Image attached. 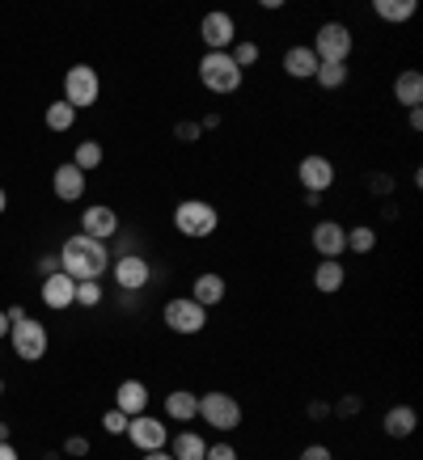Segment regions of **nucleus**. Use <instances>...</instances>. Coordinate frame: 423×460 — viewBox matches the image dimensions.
<instances>
[{
    "label": "nucleus",
    "mask_w": 423,
    "mask_h": 460,
    "mask_svg": "<svg viewBox=\"0 0 423 460\" xmlns=\"http://www.w3.org/2000/svg\"><path fill=\"white\" fill-rule=\"evenodd\" d=\"M59 270H64L68 279H76V283L102 279V275L111 270V250H106V241H94V237H85V233H72V237L59 245Z\"/></svg>",
    "instance_id": "nucleus-1"
},
{
    "label": "nucleus",
    "mask_w": 423,
    "mask_h": 460,
    "mask_svg": "<svg viewBox=\"0 0 423 460\" xmlns=\"http://www.w3.org/2000/svg\"><path fill=\"white\" fill-rule=\"evenodd\" d=\"M199 84L212 89L216 98H229V93H238L241 81H246V72L233 64L229 51H208V56H199Z\"/></svg>",
    "instance_id": "nucleus-2"
},
{
    "label": "nucleus",
    "mask_w": 423,
    "mask_h": 460,
    "mask_svg": "<svg viewBox=\"0 0 423 460\" xmlns=\"http://www.w3.org/2000/svg\"><path fill=\"white\" fill-rule=\"evenodd\" d=\"M241 402L233 397V393L225 389H208V393H199V422L203 427H212V431H220V435H233L241 427Z\"/></svg>",
    "instance_id": "nucleus-3"
},
{
    "label": "nucleus",
    "mask_w": 423,
    "mask_h": 460,
    "mask_svg": "<svg viewBox=\"0 0 423 460\" xmlns=\"http://www.w3.org/2000/svg\"><path fill=\"white\" fill-rule=\"evenodd\" d=\"M174 228H178V237L186 241H208L216 228H220V211L212 208L208 199H183L178 208H174Z\"/></svg>",
    "instance_id": "nucleus-4"
},
{
    "label": "nucleus",
    "mask_w": 423,
    "mask_h": 460,
    "mask_svg": "<svg viewBox=\"0 0 423 460\" xmlns=\"http://www.w3.org/2000/svg\"><path fill=\"white\" fill-rule=\"evenodd\" d=\"M161 321H166V330H174V334L195 338L208 330V308H199L191 296H174V300H166V308H161Z\"/></svg>",
    "instance_id": "nucleus-5"
},
{
    "label": "nucleus",
    "mask_w": 423,
    "mask_h": 460,
    "mask_svg": "<svg viewBox=\"0 0 423 460\" xmlns=\"http://www.w3.org/2000/svg\"><path fill=\"white\" fill-rule=\"evenodd\" d=\"M352 30L343 26V22H322L318 26V34H313L310 51L318 56V64H347V56H352Z\"/></svg>",
    "instance_id": "nucleus-6"
},
{
    "label": "nucleus",
    "mask_w": 423,
    "mask_h": 460,
    "mask_svg": "<svg viewBox=\"0 0 423 460\" xmlns=\"http://www.w3.org/2000/svg\"><path fill=\"white\" fill-rule=\"evenodd\" d=\"M9 347H14L17 359L26 363H39L42 355H47V347H51V338H47V325L34 317H22L9 325Z\"/></svg>",
    "instance_id": "nucleus-7"
},
{
    "label": "nucleus",
    "mask_w": 423,
    "mask_h": 460,
    "mask_svg": "<svg viewBox=\"0 0 423 460\" xmlns=\"http://www.w3.org/2000/svg\"><path fill=\"white\" fill-rule=\"evenodd\" d=\"M102 98V76L89 64H72L64 72V102H68L72 111H85V106H94Z\"/></svg>",
    "instance_id": "nucleus-8"
},
{
    "label": "nucleus",
    "mask_w": 423,
    "mask_h": 460,
    "mask_svg": "<svg viewBox=\"0 0 423 460\" xmlns=\"http://www.w3.org/2000/svg\"><path fill=\"white\" fill-rule=\"evenodd\" d=\"M111 275L119 283V292H144L148 283H153V262L144 258V253H119L111 258Z\"/></svg>",
    "instance_id": "nucleus-9"
},
{
    "label": "nucleus",
    "mask_w": 423,
    "mask_h": 460,
    "mask_svg": "<svg viewBox=\"0 0 423 460\" xmlns=\"http://www.w3.org/2000/svg\"><path fill=\"white\" fill-rule=\"evenodd\" d=\"M335 178H338L335 161L322 156V153H310V156H301V161H296V181H301L310 195H326V190L335 186Z\"/></svg>",
    "instance_id": "nucleus-10"
},
{
    "label": "nucleus",
    "mask_w": 423,
    "mask_h": 460,
    "mask_svg": "<svg viewBox=\"0 0 423 460\" xmlns=\"http://www.w3.org/2000/svg\"><path fill=\"white\" fill-rule=\"evenodd\" d=\"M199 39H203L208 51H229V47L238 42V17L225 13V9L203 13V22H199Z\"/></svg>",
    "instance_id": "nucleus-11"
},
{
    "label": "nucleus",
    "mask_w": 423,
    "mask_h": 460,
    "mask_svg": "<svg viewBox=\"0 0 423 460\" xmlns=\"http://www.w3.org/2000/svg\"><path fill=\"white\" fill-rule=\"evenodd\" d=\"M127 439L140 452H166L169 427H161V419H153V414H136V419H127Z\"/></svg>",
    "instance_id": "nucleus-12"
},
{
    "label": "nucleus",
    "mask_w": 423,
    "mask_h": 460,
    "mask_svg": "<svg viewBox=\"0 0 423 460\" xmlns=\"http://www.w3.org/2000/svg\"><path fill=\"white\" fill-rule=\"evenodd\" d=\"M310 245H313V253H318V258H343V253H347V224L318 220V224H313Z\"/></svg>",
    "instance_id": "nucleus-13"
},
{
    "label": "nucleus",
    "mask_w": 423,
    "mask_h": 460,
    "mask_svg": "<svg viewBox=\"0 0 423 460\" xmlns=\"http://www.w3.org/2000/svg\"><path fill=\"white\" fill-rule=\"evenodd\" d=\"M81 233L94 241H111L119 233V211L106 208V203H94V208L81 211Z\"/></svg>",
    "instance_id": "nucleus-14"
},
{
    "label": "nucleus",
    "mask_w": 423,
    "mask_h": 460,
    "mask_svg": "<svg viewBox=\"0 0 423 460\" xmlns=\"http://www.w3.org/2000/svg\"><path fill=\"white\" fill-rule=\"evenodd\" d=\"M42 305L47 308H56V313H64V308L76 305V279H68L64 270H56V275H47L42 279Z\"/></svg>",
    "instance_id": "nucleus-15"
},
{
    "label": "nucleus",
    "mask_w": 423,
    "mask_h": 460,
    "mask_svg": "<svg viewBox=\"0 0 423 460\" xmlns=\"http://www.w3.org/2000/svg\"><path fill=\"white\" fill-rule=\"evenodd\" d=\"M229 283L225 275H216V270H203V275H195V283H191V300H195L199 308H216L220 300H225Z\"/></svg>",
    "instance_id": "nucleus-16"
},
{
    "label": "nucleus",
    "mask_w": 423,
    "mask_h": 460,
    "mask_svg": "<svg viewBox=\"0 0 423 460\" xmlns=\"http://www.w3.org/2000/svg\"><path fill=\"white\" fill-rule=\"evenodd\" d=\"M114 410L127 414V419L148 414V389H144V380H123V385L114 389Z\"/></svg>",
    "instance_id": "nucleus-17"
},
{
    "label": "nucleus",
    "mask_w": 423,
    "mask_h": 460,
    "mask_svg": "<svg viewBox=\"0 0 423 460\" xmlns=\"http://www.w3.org/2000/svg\"><path fill=\"white\" fill-rule=\"evenodd\" d=\"M280 68H284V76H292V81H313V72H318V56H313L310 47H288L280 56Z\"/></svg>",
    "instance_id": "nucleus-18"
},
{
    "label": "nucleus",
    "mask_w": 423,
    "mask_h": 460,
    "mask_svg": "<svg viewBox=\"0 0 423 460\" xmlns=\"http://www.w3.org/2000/svg\"><path fill=\"white\" fill-rule=\"evenodd\" d=\"M51 190H56L59 203H76V199L85 195V173L76 165H56V173H51Z\"/></svg>",
    "instance_id": "nucleus-19"
},
{
    "label": "nucleus",
    "mask_w": 423,
    "mask_h": 460,
    "mask_svg": "<svg viewBox=\"0 0 423 460\" xmlns=\"http://www.w3.org/2000/svg\"><path fill=\"white\" fill-rule=\"evenodd\" d=\"M415 427H419V414H415L410 405H390L385 419H381V431L390 435V439H410Z\"/></svg>",
    "instance_id": "nucleus-20"
},
{
    "label": "nucleus",
    "mask_w": 423,
    "mask_h": 460,
    "mask_svg": "<svg viewBox=\"0 0 423 460\" xmlns=\"http://www.w3.org/2000/svg\"><path fill=\"white\" fill-rule=\"evenodd\" d=\"M343 283H347V270H343L338 258H322V262L313 266V292L335 296V292H343Z\"/></svg>",
    "instance_id": "nucleus-21"
},
{
    "label": "nucleus",
    "mask_w": 423,
    "mask_h": 460,
    "mask_svg": "<svg viewBox=\"0 0 423 460\" xmlns=\"http://www.w3.org/2000/svg\"><path fill=\"white\" fill-rule=\"evenodd\" d=\"M394 102L398 106H407V111H415V106H423V72L419 68H407L394 76Z\"/></svg>",
    "instance_id": "nucleus-22"
},
{
    "label": "nucleus",
    "mask_w": 423,
    "mask_h": 460,
    "mask_svg": "<svg viewBox=\"0 0 423 460\" xmlns=\"http://www.w3.org/2000/svg\"><path fill=\"white\" fill-rule=\"evenodd\" d=\"M166 452L174 460H203L208 456V439H203L199 431H178V435H169Z\"/></svg>",
    "instance_id": "nucleus-23"
},
{
    "label": "nucleus",
    "mask_w": 423,
    "mask_h": 460,
    "mask_svg": "<svg viewBox=\"0 0 423 460\" xmlns=\"http://www.w3.org/2000/svg\"><path fill=\"white\" fill-rule=\"evenodd\" d=\"M166 419L169 422H195L199 419V393H191V389L166 393Z\"/></svg>",
    "instance_id": "nucleus-24"
},
{
    "label": "nucleus",
    "mask_w": 423,
    "mask_h": 460,
    "mask_svg": "<svg viewBox=\"0 0 423 460\" xmlns=\"http://www.w3.org/2000/svg\"><path fill=\"white\" fill-rule=\"evenodd\" d=\"M415 0H373V13L381 17V22H394V26H402V22H410L415 17Z\"/></svg>",
    "instance_id": "nucleus-25"
},
{
    "label": "nucleus",
    "mask_w": 423,
    "mask_h": 460,
    "mask_svg": "<svg viewBox=\"0 0 423 460\" xmlns=\"http://www.w3.org/2000/svg\"><path fill=\"white\" fill-rule=\"evenodd\" d=\"M47 127H51L56 136H64V131H72V127H76V111H72L64 98L51 102V106H47Z\"/></svg>",
    "instance_id": "nucleus-26"
},
{
    "label": "nucleus",
    "mask_w": 423,
    "mask_h": 460,
    "mask_svg": "<svg viewBox=\"0 0 423 460\" xmlns=\"http://www.w3.org/2000/svg\"><path fill=\"white\" fill-rule=\"evenodd\" d=\"M347 250L360 253V258L373 253L377 250V228H373V224H356V228H347Z\"/></svg>",
    "instance_id": "nucleus-27"
},
{
    "label": "nucleus",
    "mask_w": 423,
    "mask_h": 460,
    "mask_svg": "<svg viewBox=\"0 0 423 460\" xmlns=\"http://www.w3.org/2000/svg\"><path fill=\"white\" fill-rule=\"evenodd\" d=\"M72 165L81 169V173L98 169L102 165V144L98 140H81V144H76V153H72Z\"/></svg>",
    "instance_id": "nucleus-28"
},
{
    "label": "nucleus",
    "mask_w": 423,
    "mask_h": 460,
    "mask_svg": "<svg viewBox=\"0 0 423 460\" xmlns=\"http://www.w3.org/2000/svg\"><path fill=\"white\" fill-rule=\"evenodd\" d=\"M313 81L322 84V89H343L347 84V64H318V72H313Z\"/></svg>",
    "instance_id": "nucleus-29"
},
{
    "label": "nucleus",
    "mask_w": 423,
    "mask_h": 460,
    "mask_svg": "<svg viewBox=\"0 0 423 460\" xmlns=\"http://www.w3.org/2000/svg\"><path fill=\"white\" fill-rule=\"evenodd\" d=\"M229 56H233V64H238L241 72L246 68H254L258 64V42H250V39H238L233 47H229Z\"/></svg>",
    "instance_id": "nucleus-30"
},
{
    "label": "nucleus",
    "mask_w": 423,
    "mask_h": 460,
    "mask_svg": "<svg viewBox=\"0 0 423 460\" xmlns=\"http://www.w3.org/2000/svg\"><path fill=\"white\" fill-rule=\"evenodd\" d=\"M76 305H81V308H98L102 305V279L76 283Z\"/></svg>",
    "instance_id": "nucleus-31"
},
{
    "label": "nucleus",
    "mask_w": 423,
    "mask_h": 460,
    "mask_svg": "<svg viewBox=\"0 0 423 460\" xmlns=\"http://www.w3.org/2000/svg\"><path fill=\"white\" fill-rule=\"evenodd\" d=\"M102 431H106V435H127V414L106 410V414H102Z\"/></svg>",
    "instance_id": "nucleus-32"
},
{
    "label": "nucleus",
    "mask_w": 423,
    "mask_h": 460,
    "mask_svg": "<svg viewBox=\"0 0 423 460\" xmlns=\"http://www.w3.org/2000/svg\"><path fill=\"white\" fill-rule=\"evenodd\" d=\"M360 397H352V393H347V397H338L335 405H330V414H338V419H352V414H360Z\"/></svg>",
    "instance_id": "nucleus-33"
},
{
    "label": "nucleus",
    "mask_w": 423,
    "mask_h": 460,
    "mask_svg": "<svg viewBox=\"0 0 423 460\" xmlns=\"http://www.w3.org/2000/svg\"><path fill=\"white\" fill-rule=\"evenodd\" d=\"M174 136H178V140H183V144H195L199 136H203V127H199L195 119H183V123L174 127Z\"/></svg>",
    "instance_id": "nucleus-34"
},
{
    "label": "nucleus",
    "mask_w": 423,
    "mask_h": 460,
    "mask_svg": "<svg viewBox=\"0 0 423 460\" xmlns=\"http://www.w3.org/2000/svg\"><path fill=\"white\" fill-rule=\"evenodd\" d=\"M64 456H89V439L85 435H68L64 439Z\"/></svg>",
    "instance_id": "nucleus-35"
},
{
    "label": "nucleus",
    "mask_w": 423,
    "mask_h": 460,
    "mask_svg": "<svg viewBox=\"0 0 423 460\" xmlns=\"http://www.w3.org/2000/svg\"><path fill=\"white\" fill-rule=\"evenodd\" d=\"M296 460H335V452L326 444H310V447H301V456Z\"/></svg>",
    "instance_id": "nucleus-36"
},
{
    "label": "nucleus",
    "mask_w": 423,
    "mask_h": 460,
    "mask_svg": "<svg viewBox=\"0 0 423 460\" xmlns=\"http://www.w3.org/2000/svg\"><path fill=\"white\" fill-rule=\"evenodd\" d=\"M203 460H238V447L233 444H208V456Z\"/></svg>",
    "instance_id": "nucleus-37"
},
{
    "label": "nucleus",
    "mask_w": 423,
    "mask_h": 460,
    "mask_svg": "<svg viewBox=\"0 0 423 460\" xmlns=\"http://www.w3.org/2000/svg\"><path fill=\"white\" fill-rule=\"evenodd\" d=\"M39 270H42V279H47V275H56V270H59V253H42Z\"/></svg>",
    "instance_id": "nucleus-38"
},
{
    "label": "nucleus",
    "mask_w": 423,
    "mask_h": 460,
    "mask_svg": "<svg viewBox=\"0 0 423 460\" xmlns=\"http://www.w3.org/2000/svg\"><path fill=\"white\" fill-rule=\"evenodd\" d=\"M310 419H313V422L330 419V405H326V402H310Z\"/></svg>",
    "instance_id": "nucleus-39"
},
{
    "label": "nucleus",
    "mask_w": 423,
    "mask_h": 460,
    "mask_svg": "<svg viewBox=\"0 0 423 460\" xmlns=\"http://www.w3.org/2000/svg\"><path fill=\"white\" fill-rule=\"evenodd\" d=\"M407 127H410V131H423V111H419V106L407 114Z\"/></svg>",
    "instance_id": "nucleus-40"
},
{
    "label": "nucleus",
    "mask_w": 423,
    "mask_h": 460,
    "mask_svg": "<svg viewBox=\"0 0 423 460\" xmlns=\"http://www.w3.org/2000/svg\"><path fill=\"white\" fill-rule=\"evenodd\" d=\"M199 127H203V131H216V127H220V114H216V111L203 114V119H199Z\"/></svg>",
    "instance_id": "nucleus-41"
},
{
    "label": "nucleus",
    "mask_w": 423,
    "mask_h": 460,
    "mask_svg": "<svg viewBox=\"0 0 423 460\" xmlns=\"http://www.w3.org/2000/svg\"><path fill=\"white\" fill-rule=\"evenodd\" d=\"M0 460H17V447L14 444H0Z\"/></svg>",
    "instance_id": "nucleus-42"
},
{
    "label": "nucleus",
    "mask_w": 423,
    "mask_h": 460,
    "mask_svg": "<svg viewBox=\"0 0 423 460\" xmlns=\"http://www.w3.org/2000/svg\"><path fill=\"white\" fill-rule=\"evenodd\" d=\"M0 338H9V313L0 308Z\"/></svg>",
    "instance_id": "nucleus-43"
},
{
    "label": "nucleus",
    "mask_w": 423,
    "mask_h": 460,
    "mask_svg": "<svg viewBox=\"0 0 423 460\" xmlns=\"http://www.w3.org/2000/svg\"><path fill=\"white\" fill-rule=\"evenodd\" d=\"M9 435H14V427H9V422H0V444H9Z\"/></svg>",
    "instance_id": "nucleus-44"
},
{
    "label": "nucleus",
    "mask_w": 423,
    "mask_h": 460,
    "mask_svg": "<svg viewBox=\"0 0 423 460\" xmlns=\"http://www.w3.org/2000/svg\"><path fill=\"white\" fill-rule=\"evenodd\" d=\"M144 460H174L169 452H144Z\"/></svg>",
    "instance_id": "nucleus-45"
},
{
    "label": "nucleus",
    "mask_w": 423,
    "mask_h": 460,
    "mask_svg": "<svg viewBox=\"0 0 423 460\" xmlns=\"http://www.w3.org/2000/svg\"><path fill=\"white\" fill-rule=\"evenodd\" d=\"M4 208H9V195H4V186H0V216H4Z\"/></svg>",
    "instance_id": "nucleus-46"
},
{
    "label": "nucleus",
    "mask_w": 423,
    "mask_h": 460,
    "mask_svg": "<svg viewBox=\"0 0 423 460\" xmlns=\"http://www.w3.org/2000/svg\"><path fill=\"white\" fill-rule=\"evenodd\" d=\"M0 397H4V380H0Z\"/></svg>",
    "instance_id": "nucleus-47"
}]
</instances>
